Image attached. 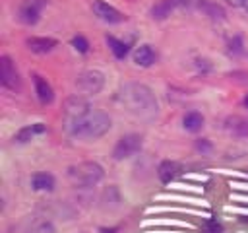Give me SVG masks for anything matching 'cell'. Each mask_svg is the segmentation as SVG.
<instances>
[{
	"mask_svg": "<svg viewBox=\"0 0 248 233\" xmlns=\"http://www.w3.org/2000/svg\"><path fill=\"white\" fill-rule=\"evenodd\" d=\"M116 99L130 115H134L138 118L149 120V118H155L159 113V103L155 99V93L143 83L132 82V83L122 85Z\"/></svg>",
	"mask_w": 248,
	"mask_h": 233,
	"instance_id": "obj_1",
	"label": "cell"
},
{
	"mask_svg": "<svg viewBox=\"0 0 248 233\" xmlns=\"http://www.w3.org/2000/svg\"><path fill=\"white\" fill-rule=\"evenodd\" d=\"M110 116L105 111L99 109H89L78 116L72 118H64V128L70 136L74 138H87V140H95L105 136L110 130Z\"/></svg>",
	"mask_w": 248,
	"mask_h": 233,
	"instance_id": "obj_2",
	"label": "cell"
},
{
	"mask_svg": "<svg viewBox=\"0 0 248 233\" xmlns=\"http://www.w3.org/2000/svg\"><path fill=\"white\" fill-rule=\"evenodd\" d=\"M103 175H105L103 167L95 161H83V163L68 167V181L78 188L95 186L103 179Z\"/></svg>",
	"mask_w": 248,
	"mask_h": 233,
	"instance_id": "obj_3",
	"label": "cell"
},
{
	"mask_svg": "<svg viewBox=\"0 0 248 233\" xmlns=\"http://www.w3.org/2000/svg\"><path fill=\"white\" fill-rule=\"evenodd\" d=\"M105 76L97 70H85L76 78V87L81 95H95L103 89Z\"/></svg>",
	"mask_w": 248,
	"mask_h": 233,
	"instance_id": "obj_4",
	"label": "cell"
},
{
	"mask_svg": "<svg viewBox=\"0 0 248 233\" xmlns=\"http://www.w3.org/2000/svg\"><path fill=\"white\" fill-rule=\"evenodd\" d=\"M141 136L140 134H126V136H122L118 142H116V146H114V150H112V157L116 159V161H120V159H128V157H132V155H136L140 150H141Z\"/></svg>",
	"mask_w": 248,
	"mask_h": 233,
	"instance_id": "obj_5",
	"label": "cell"
},
{
	"mask_svg": "<svg viewBox=\"0 0 248 233\" xmlns=\"http://www.w3.org/2000/svg\"><path fill=\"white\" fill-rule=\"evenodd\" d=\"M45 6H46V0H23L19 6V19L27 25L37 23Z\"/></svg>",
	"mask_w": 248,
	"mask_h": 233,
	"instance_id": "obj_6",
	"label": "cell"
},
{
	"mask_svg": "<svg viewBox=\"0 0 248 233\" xmlns=\"http://www.w3.org/2000/svg\"><path fill=\"white\" fill-rule=\"evenodd\" d=\"M93 14L107 23H120L126 19V16L122 12H118L114 6H110L103 0H93Z\"/></svg>",
	"mask_w": 248,
	"mask_h": 233,
	"instance_id": "obj_7",
	"label": "cell"
},
{
	"mask_svg": "<svg viewBox=\"0 0 248 233\" xmlns=\"http://www.w3.org/2000/svg\"><path fill=\"white\" fill-rule=\"evenodd\" d=\"M0 82H2L4 87L12 89V91H16L19 87V76H17V70L12 64L10 56L0 58Z\"/></svg>",
	"mask_w": 248,
	"mask_h": 233,
	"instance_id": "obj_8",
	"label": "cell"
},
{
	"mask_svg": "<svg viewBox=\"0 0 248 233\" xmlns=\"http://www.w3.org/2000/svg\"><path fill=\"white\" fill-rule=\"evenodd\" d=\"M91 105L81 97V95H74L70 97L66 103H64V118H72V116H78L85 111H89Z\"/></svg>",
	"mask_w": 248,
	"mask_h": 233,
	"instance_id": "obj_9",
	"label": "cell"
},
{
	"mask_svg": "<svg viewBox=\"0 0 248 233\" xmlns=\"http://www.w3.org/2000/svg\"><path fill=\"white\" fill-rule=\"evenodd\" d=\"M33 83H35V93H37V97H39V101L43 103V105H48V103H52V99H54V93H52V87H50V83L43 78V76H33Z\"/></svg>",
	"mask_w": 248,
	"mask_h": 233,
	"instance_id": "obj_10",
	"label": "cell"
},
{
	"mask_svg": "<svg viewBox=\"0 0 248 233\" xmlns=\"http://www.w3.org/2000/svg\"><path fill=\"white\" fill-rule=\"evenodd\" d=\"M225 130H227L229 134H232V136L244 138V136H248V120H246L244 116H238V115L229 116V118L225 120Z\"/></svg>",
	"mask_w": 248,
	"mask_h": 233,
	"instance_id": "obj_11",
	"label": "cell"
},
{
	"mask_svg": "<svg viewBox=\"0 0 248 233\" xmlns=\"http://www.w3.org/2000/svg\"><path fill=\"white\" fill-rule=\"evenodd\" d=\"M56 47V39L50 37H31L27 39V49L37 54H46Z\"/></svg>",
	"mask_w": 248,
	"mask_h": 233,
	"instance_id": "obj_12",
	"label": "cell"
},
{
	"mask_svg": "<svg viewBox=\"0 0 248 233\" xmlns=\"http://www.w3.org/2000/svg\"><path fill=\"white\" fill-rule=\"evenodd\" d=\"M203 16H207V17H211V19H225V10L219 6V4H215V2H211V0H198V6H196Z\"/></svg>",
	"mask_w": 248,
	"mask_h": 233,
	"instance_id": "obj_13",
	"label": "cell"
},
{
	"mask_svg": "<svg viewBox=\"0 0 248 233\" xmlns=\"http://www.w3.org/2000/svg\"><path fill=\"white\" fill-rule=\"evenodd\" d=\"M134 62L141 68H147L155 62V52L149 45H140L136 50H134Z\"/></svg>",
	"mask_w": 248,
	"mask_h": 233,
	"instance_id": "obj_14",
	"label": "cell"
},
{
	"mask_svg": "<svg viewBox=\"0 0 248 233\" xmlns=\"http://www.w3.org/2000/svg\"><path fill=\"white\" fill-rule=\"evenodd\" d=\"M45 130H46V126H45L43 122H35V124H31V126H23V128L14 136V140L19 142V144H25V142L33 140L37 134H43Z\"/></svg>",
	"mask_w": 248,
	"mask_h": 233,
	"instance_id": "obj_15",
	"label": "cell"
},
{
	"mask_svg": "<svg viewBox=\"0 0 248 233\" xmlns=\"http://www.w3.org/2000/svg\"><path fill=\"white\" fill-rule=\"evenodd\" d=\"M182 126H184V130H188V132H198V130H202V126H203V115L198 113V111H188V113L182 116Z\"/></svg>",
	"mask_w": 248,
	"mask_h": 233,
	"instance_id": "obj_16",
	"label": "cell"
},
{
	"mask_svg": "<svg viewBox=\"0 0 248 233\" xmlns=\"http://www.w3.org/2000/svg\"><path fill=\"white\" fill-rule=\"evenodd\" d=\"M31 186L33 190H52L54 188V177L50 173H35L31 177Z\"/></svg>",
	"mask_w": 248,
	"mask_h": 233,
	"instance_id": "obj_17",
	"label": "cell"
},
{
	"mask_svg": "<svg viewBox=\"0 0 248 233\" xmlns=\"http://www.w3.org/2000/svg\"><path fill=\"white\" fill-rule=\"evenodd\" d=\"M180 171V167H178V163H174V161H163L161 165H159V169H157V175H159V179H161V183H170L174 177H176V173Z\"/></svg>",
	"mask_w": 248,
	"mask_h": 233,
	"instance_id": "obj_18",
	"label": "cell"
},
{
	"mask_svg": "<svg viewBox=\"0 0 248 233\" xmlns=\"http://www.w3.org/2000/svg\"><path fill=\"white\" fill-rule=\"evenodd\" d=\"M174 10L172 0H161L151 8V17L153 19H165L167 16H170V12Z\"/></svg>",
	"mask_w": 248,
	"mask_h": 233,
	"instance_id": "obj_19",
	"label": "cell"
},
{
	"mask_svg": "<svg viewBox=\"0 0 248 233\" xmlns=\"http://www.w3.org/2000/svg\"><path fill=\"white\" fill-rule=\"evenodd\" d=\"M107 45H108V49L112 50V54L116 56V58H126V54H128V45L124 43V41H120V39H116V37H112V35H107Z\"/></svg>",
	"mask_w": 248,
	"mask_h": 233,
	"instance_id": "obj_20",
	"label": "cell"
},
{
	"mask_svg": "<svg viewBox=\"0 0 248 233\" xmlns=\"http://www.w3.org/2000/svg\"><path fill=\"white\" fill-rule=\"evenodd\" d=\"M27 233H56V229H54L52 221H48V219H37L27 229Z\"/></svg>",
	"mask_w": 248,
	"mask_h": 233,
	"instance_id": "obj_21",
	"label": "cell"
},
{
	"mask_svg": "<svg viewBox=\"0 0 248 233\" xmlns=\"http://www.w3.org/2000/svg\"><path fill=\"white\" fill-rule=\"evenodd\" d=\"M72 45H74L76 50H79V52H87V50H89V43H87V39L81 37V35L74 37V39H72Z\"/></svg>",
	"mask_w": 248,
	"mask_h": 233,
	"instance_id": "obj_22",
	"label": "cell"
},
{
	"mask_svg": "<svg viewBox=\"0 0 248 233\" xmlns=\"http://www.w3.org/2000/svg\"><path fill=\"white\" fill-rule=\"evenodd\" d=\"M174 8H192L198 6V0H172Z\"/></svg>",
	"mask_w": 248,
	"mask_h": 233,
	"instance_id": "obj_23",
	"label": "cell"
},
{
	"mask_svg": "<svg viewBox=\"0 0 248 233\" xmlns=\"http://www.w3.org/2000/svg\"><path fill=\"white\" fill-rule=\"evenodd\" d=\"M231 6H234V8H240V6H244L246 4V0H227Z\"/></svg>",
	"mask_w": 248,
	"mask_h": 233,
	"instance_id": "obj_24",
	"label": "cell"
},
{
	"mask_svg": "<svg viewBox=\"0 0 248 233\" xmlns=\"http://www.w3.org/2000/svg\"><path fill=\"white\" fill-rule=\"evenodd\" d=\"M244 105H246V107H248V95H246V97H244Z\"/></svg>",
	"mask_w": 248,
	"mask_h": 233,
	"instance_id": "obj_25",
	"label": "cell"
},
{
	"mask_svg": "<svg viewBox=\"0 0 248 233\" xmlns=\"http://www.w3.org/2000/svg\"><path fill=\"white\" fill-rule=\"evenodd\" d=\"M242 8H244V10H246V12H248V0H246V4H244V6H242Z\"/></svg>",
	"mask_w": 248,
	"mask_h": 233,
	"instance_id": "obj_26",
	"label": "cell"
}]
</instances>
